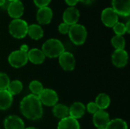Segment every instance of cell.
Listing matches in <instances>:
<instances>
[{"mask_svg":"<svg viewBox=\"0 0 130 129\" xmlns=\"http://www.w3.org/2000/svg\"><path fill=\"white\" fill-rule=\"evenodd\" d=\"M53 114L56 118L61 120L69 116V107L64 104H56L53 109Z\"/></svg>","mask_w":130,"mask_h":129,"instance_id":"cell-22","label":"cell"},{"mask_svg":"<svg viewBox=\"0 0 130 129\" xmlns=\"http://www.w3.org/2000/svg\"><path fill=\"white\" fill-rule=\"evenodd\" d=\"M19 50H21V52H24L27 53V52L29 51V47H28V46L27 44H23V45L21 46Z\"/></svg>","mask_w":130,"mask_h":129,"instance_id":"cell-33","label":"cell"},{"mask_svg":"<svg viewBox=\"0 0 130 129\" xmlns=\"http://www.w3.org/2000/svg\"><path fill=\"white\" fill-rule=\"evenodd\" d=\"M57 129H80V125L77 119H75L69 116L59 121Z\"/></svg>","mask_w":130,"mask_h":129,"instance_id":"cell-18","label":"cell"},{"mask_svg":"<svg viewBox=\"0 0 130 129\" xmlns=\"http://www.w3.org/2000/svg\"><path fill=\"white\" fill-rule=\"evenodd\" d=\"M86 111L85 106L81 102H75L71 105L69 108V116L75 119L82 118Z\"/></svg>","mask_w":130,"mask_h":129,"instance_id":"cell-16","label":"cell"},{"mask_svg":"<svg viewBox=\"0 0 130 129\" xmlns=\"http://www.w3.org/2000/svg\"><path fill=\"white\" fill-rule=\"evenodd\" d=\"M27 58H28V61H30L33 64L40 65L45 61L46 56L41 49H39L37 48H34L29 49V51L27 52Z\"/></svg>","mask_w":130,"mask_h":129,"instance_id":"cell-17","label":"cell"},{"mask_svg":"<svg viewBox=\"0 0 130 129\" xmlns=\"http://www.w3.org/2000/svg\"><path fill=\"white\" fill-rule=\"evenodd\" d=\"M24 129H38V128H34V127H28V128H25Z\"/></svg>","mask_w":130,"mask_h":129,"instance_id":"cell-37","label":"cell"},{"mask_svg":"<svg viewBox=\"0 0 130 129\" xmlns=\"http://www.w3.org/2000/svg\"><path fill=\"white\" fill-rule=\"evenodd\" d=\"M94 103H96L99 109L105 110L110 104V97L108 94L105 93H101L97 96Z\"/></svg>","mask_w":130,"mask_h":129,"instance_id":"cell-21","label":"cell"},{"mask_svg":"<svg viewBox=\"0 0 130 129\" xmlns=\"http://www.w3.org/2000/svg\"><path fill=\"white\" fill-rule=\"evenodd\" d=\"M8 63L10 65L15 68H19L24 66L27 62V53L21 52V50H15L11 52L8 58Z\"/></svg>","mask_w":130,"mask_h":129,"instance_id":"cell-5","label":"cell"},{"mask_svg":"<svg viewBox=\"0 0 130 129\" xmlns=\"http://www.w3.org/2000/svg\"><path fill=\"white\" fill-rule=\"evenodd\" d=\"M24 5L21 1L10 2L8 6V14L13 19L20 18L24 14Z\"/></svg>","mask_w":130,"mask_h":129,"instance_id":"cell-14","label":"cell"},{"mask_svg":"<svg viewBox=\"0 0 130 129\" xmlns=\"http://www.w3.org/2000/svg\"><path fill=\"white\" fill-rule=\"evenodd\" d=\"M68 34L70 40L75 45L79 46L84 44L86 41L88 32L85 26L79 24H75L70 26Z\"/></svg>","mask_w":130,"mask_h":129,"instance_id":"cell-3","label":"cell"},{"mask_svg":"<svg viewBox=\"0 0 130 129\" xmlns=\"http://www.w3.org/2000/svg\"><path fill=\"white\" fill-rule=\"evenodd\" d=\"M112 8L118 15L128 17L130 14V0H112Z\"/></svg>","mask_w":130,"mask_h":129,"instance_id":"cell-11","label":"cell"},{"mask_svg":"<svg viewBox=\"0 0 130 129\" xmlns=\"http://www.w3.org/2000/svg\"><path fill=\"white\" fill-rule=\"evenodd\" d=\"M10 2H14V1H21V0H8Z\"/></svg>","mask_w":130,"mask_h":129,"instance_id":"cell-38","label":"cell"},{"mask_svg":"<svg viewBox=\"0 0 130 129\" xmlns=\"http://www.w3.org/2000/svg\"><path fill=\"white\" fill-rule=\"evenodd\" d=\"M41 104L46 106H54L57 104L59 100V97L57 93L52 89L46 88L37 96Z\"/></svg>","mask_w":130,"mask_h":129,"instance_id":"cell-6","label":"cell"},{"mask_svg":"<svg viewBox=\"0 0 130 129\" xmlns=\"http://www.w3.org/2000/svg\"><path fill=\"white\" fill-rule=\"evenodd\" d=\"M69 27H70L69 25H68L67 24L62 22V23H61V24L59 25L58 29H59V31L60 33H62V34H66V33H69Z\"/></svg>","mask_w":130,"mask_h":129,"instance_id":"cell-30","label":"cell"},{"mask_svg":"<svg viewBox=\"0 0 130 129\" xmlns=\"http://www.w3.org/2000/svg\"><path fill=\"white\" fill-rule=\"evenodd\" d=\"M10 81V78L7 74L0 72V90H7Z\"/></svg>","mask_w":130,"mask_h":129,"instance_id":"cell-27","label":"cell"},{"mask_svg":"<svg viewBox=\"0 0 130 129\" xmlns=\"http://www.w3.org/2000/svg\"><path fill=\"white\" fill-rule=\"evenodd\" d=\"M43 52L46 57L57 58L65 52V47L62 43L57 39H49L42 46Z\"/></svg>","mask_w":130,"mask_h":129,"instance_id":"cell-2","label":"cell"},{"mask_svg":"<svg viewBox=\"0 0 130 129\" xmlns=\"http://www.w3.org/2000/svg\"><path fill=\"white\" fill-rule=\"evenodd\" d=\"M111 60L117 68H123L128 63L129 56L125 49H115L111 56Z\"/></svg>","mask_w":130,"mask_h":129,"instance_id":"cell-8","label":"cell"},{"mask_svg":"<svg viewBox=\"0 0 130 129\" xmlns=\"http://www.w3.org/2000/svg\"><path fill=\"white\" fill-rule=\"evenodd\" d=\"M65 1L66 4L69 5L70 7H74L75 5L78 4V2H79V0H65Z\"/></svg>","mask_w":130,"mask_h":129,"instance_id":"cell-32","label":"cell"},{"mask_svg":"<svg viewBox=\"0 0 130 129\" xmlns=\"http://www.w3.org/2000/svg\"><path fill=\"white\" fill-rule=\"evenodd\" d=\"M13 103V96L7 90H0V110L8 109Z\"/></svg>","mask_w":130,"mask_h":129,"instance_id":"cell-19","label":"cell"},{"mask_svg":"<svg viewBox=\"0 0 130 129\" xmlns=\"http://www.w3.org/2000/svg\"><path fill=\"white\" fill-rule=\"evenodd\" d=\"M85 108H86V110L89 113L93 114V115L99 109L98 107V106L96 105V103L94 102H90V103H88V105H87V106Z\"/></svg>","mask_w":130,"mask_h":129,"instance_id":"cell-29","label":"cell"},{"mask_svg":"<svg viewBox=\"0 0 130 129\" xmlns=\"http://www.w3.org/2000/svg\"><path fill=\"white\" fill-rule=\"evenodd\" d=\"M110 121V115L106 110L98 109L93 115V123L98 128H105Z\"/></svg>","mask_w":130,"mask_h":129,"instance_id":"cell-10","label":"cell"},{"mask_svg":"<svg viewBox=\"0 0 130 129\" xmlns=\"http://www.w3.org/2000/svg\"><path fill=\"white\" fill-rule=\"evenodd\" d=\"M59 62L62 68L66 71H71L75 68V59L69 52H64L59 56Z\"/></svg>","mask_w":130,"mask_h":129,"instance_id":"cell-9","label":"cell"},{"mask_svg":"<svg viewBox=\"0 0 130 129\" xmlns=\"http://www.w3.org/2000/svg\"><path fill=\"white\" fill-rule=\"evenodd\" d=\"M113 30L114 33H116V35H119V36H123L126 33L125 24L119 22V21L113 27Z\"/></svg>","mask_w":130,"mask_h":129,"instance_id":"cell-28","label":"cell"},{"mask_svg":"<svg viewBox=\"0 0 130 129\" xmlns=\"http://www.w3.org/2000/svg\"><path fill=\"white\" fill-rule=\"evenodd\" d=\"M4 126L5 129H24V121L18 116L11 115L5 118L4 121Z\"/></svg>","mask_w":130,"mask_h":129,"instance_id":"cell-15","label":"cell"},{"mask_svg":"<svg viewBox=\"0 0 130 129\" xmlns=\"http://www.w3.org/2000/svg\"><path fill=\"white\" fill-rule=\"evenodd\" d=\"M125 26H126V33H130V21H127V23L125 24Z\"/></svg>","mask_w":130,"mask_h":129,"instance_id":"cell-35","label":"cell"},{"mask_svg":"<svg viewBox=\"0 0 130 129\" xmlns=\"http://www.w3.org/2000/svg\"><path fill=\"white\" fill-rule=\"evenodd\" d=\"M28 24L21 18L13 19L8 25V31L10 34L16 39H22L27 34Z\"/></svg>","mask_w":130,"mask_h":129,"instance_id":"cell-4","label":"cell"},{"mask_svg":"<svg viewBox=\"0 0 130 129\" xmlns=\"http://www.w3.org/2000/svg\"><path fill=\"white\" fill-rule=\"evenodd\" d=\"M79 2H82L85 5H91L94 2V0H79Z\"/></svg>","mask_w":130,"mask_h":129,"instance_id":"cell-34","label":"cell"},{"mask_svg":"<svg viewBox=\"0 0 130 129\" xmlns=\"http://www.w3.org/2000/svg\"><path fill=\"white\" fill-rule=\"evenodd\" d=\"M53 16V10L51 8L46 6L38 9L37 12V21L40 24L46 25L51 22Z\"/></svg>","mask_w":130,"mask_h":129,"instance_id":"cell-13","label":"cell"},{"mask_svg":"<svg viewBox=\"0 0 130 129\" xmlns=\"http://www.w3.org/2000/svg\"><path fill=\"white\" fill-rule=\"evenodd\" d=\"M51 0H34V2L37 7L39 8L43 7H46L50 3Z\"/></svg>","mask_w":130,"mask_h":129,"instance_id":"cell-31","label":"cell"},{"mask_svg":"<svg viewBox=\"0 0 130 129\" xmlns=\"http://www.w3.org/2000/svg\"><path fill=\"white\" fill-rule=\"evenodd\" d=\"M21 114L30 120H38L43 116V106L37 96L29 94L24 97L20 103Z\"/></svg>","mask_w":130,"mask_h":129,"instance_id":"cell-1","label":"cell"},{"mask_svg":"<svg viewBox=\"0 0 130 129\" xmlns=\"http://www.w3.org/2000/svg\"><path fill=\"white\" fill-rule=\"evenodd\" d=\"M80 13L79 11L75 7H69L67 8L62 14L63 22L67 24L69 26L74 25L77 24L79 19Z\"/></svg>","mask_w":130,"mask_h":129,"instance_id":"cell-12","label":"cell"},{"mask_svg":"<svg viewBox=\"0 0 130 129\" xmlns=\"http://www.w3.org/2000/svg\"><path fill=\"white\" fill-rule=\"evenodd\" d=\"M98 129H104V128H98Z\"/></svg>","mask_w":130,"mask_h":129,"instance_id":"cell-39","label":"cell"},{"mask_svg":"<svg viewBox=\"0 0 130 129\" xmlns=\"http://www.w3.org/2000/svg\"><path fill=\"white\" fill-rule=\"evenodd\" d=\"M29 89H30V92L32 93V94L38 96L43 91V90L44 88H43V86L41 82H40L39 81L34 80L30 83Z\"/></svg>","mask_w":130,"mask_h":129,"instance_id":"cell-26","label":"cell"},{"mask_svg":"<svg viewBox=\"0 0 130 129\" xmlns=\"http://www.w3.org/2000/svg\"><path fill=\"white\" fill-rule=\"evenodd\" d=\"M23 90V84L18 80H14L10 81L7 90L12 95H17L20 94Z\"/></svg>","mask_w":130,"mask_h":129,"instance_id":"cell-23","label":"cell"},{"mask_svg":"<svg viewBox=\"0 0 130 129\" xmlns=\"http://www.w3.org/2000/svg\"><path fill=\"white\" fill-rule=\"evenodd\" d=\"M111 44L115 49H124L126 46V40L123 36L115 35L111 39Z\"/></svg>","mask_w":130,"mask_h":129,"instance_id":"cell-25","label":"cell"},{"mask_svg":"<svg viewBox=\"0 0 130 129\" xmlns=\"http://www.w3.org/2000/svg\"><path fill=\"white\" fill-rule=\"evenodd\" d=\"M104 129H128L127 123L121 119H114L109 122Z\"/></svg>","mask_w":130,"mask_h":129,"instance_id":"cell-24","label":"cell"},{"mask_svg":"<svg viewBox=\"0 0 130 129\" xmlns=\"http://www.w3.org/2000/svg\"><path fill=\"white\" fill-rule=\"evenodd\" d=\"M27 34L31 39L38 40L43 36V30L39 24H30L28 25Z\"/></svg>","mask_w":130,"mask_h":129,"instance_id":"cell-20","label":"cell"},{"mask_svg":"<svg viewBox=\"0 0 130 129\" xmlns=\"http://www.w3.org/2000/svg\"><path fill=\"white\" fill-rule=\"evenodd\" d=\"M119 20V15L112 8H106L101 12V21L108 27H113Z\"/></svg>","mask_w":130,"mask_h":129,"instance_id":"cell-7","label":"cell"},{"mask_svg":"<svg viewBox=\"0 0 130 129\" xmlns=\"http://www.w3.org/2000/svg\"><path fill=\"white\" fill-rule=\"evenodd\" d=\"M5 3V0H0V7L4 5Z\"/></svg>","mask_w":130,"mask_h":129,"instance_id":"cell-36","label":"cell"}]
</instances>
